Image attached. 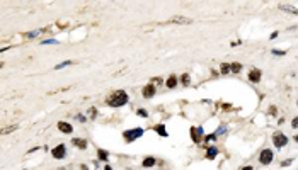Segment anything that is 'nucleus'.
Returning a JSON list of instances; mask_svg holds the SVG:
<instances>
[{
    "mask_svg": "<svg viewBox=\"0 0 298 170\" xmlns=\"http://www.w3.org/2000/svg\"><path fill=\"white\" fill-rule=\"evenodd\" d=\"M201 133H203V129L191 128V136H193V140H194V143H199V141H201Z\"/></svg>",
    "mask_w": 298,
    "mask_h": 170,
    "instance_id": "nucleus-9",
    "label": "nucleus"
},
{
    "mask_svg": "<svg viewBox=\"0 0 298 170\" xmlns=\"http://www.w3.org/2000/svg\"><path fill=\"white\" fill-rule=\"evenodd\" d=\"M278 7L281 10H286V12H290V14H298V9H293V7L288 5V4H279Z\"/></svg>",
    "mask_w": 298,
    "mask_h": 170,
    "instance_id": "nucleus-12",
    "label": "nucleus"
},
{
    "mask_svg": "<svg viewBox=\"0 0 298 170\" xmlns=\"http://www.w3.org/2000/svg\"><path fill=\"white\" fill-rule=\"evenodd\" d=\"M273 54H285V51H276V49H273Z\"/></svg>",
    "mask_w": 298,
    "mask_h": 170,
    "instance_id": "nucleus-26",
    "label": "nucleus"
},
{
    "mask_svg": "<svg viewBox=\"0 0 298 170\" xmlns=\"http://www.w3.org/2000/svg\"><path fill=\"white\" fill-rule=\"evenodd\" d=\"M142 94H143V97L145 99H150V97H153L155 95V87H153V83H148L147 87L142 90Z\"/></svg>",
    "mask_w": 298,
    "mask_h": 170,
    "instance_id": "nucleus-6",
    "label": "nucleus"
},
{
    "mask_svg": "<svg viewBox=\"0 0 298 170\" xmlns=\"http://www.w3.org/2000/svg\"><path fill=\"white\" fill-rule=\"evenodd\" d=\"M165 85L169 88H176L177 85V78H176V75H170L169 78H167V82H165Z\"/></svg>",
    "mask_w": 298,
    "mask_h": 170,
    "instance_id": "nucleus-13",
    "label": "nucleus"
},
{
    "mask_svg": "<svg viewBox=\"0 0 298 170\" xmlns=\"http://www.w3.org/2000/svg\"><path fill=\"white\" fill-rule=\"evenodd\" d=\"M240 70H242V65H240V63H232V65H230V72H232V73H238Z\"/></svg>",
    "mask_w": 298,
    "mask_h": 170,
    "instance_id": "nucleus-17",
    "label": "nucleus"
},
{
    "mask_svg": "<svg viewBox=\"0 0 298 170\" xmlns=\"http://www.w3.org/2000/svg\"><path fill=\"white\" fill-rule=\"evenodd\" d=\"M58 129H60L61 133H67V135H70L72 131H73V128H72V124L70 122H58Z\"/></svg>",
    "mask_w": 298,
    "mask_h": 170,
    "instance_id": "nucleus-8",
    "label": "nucleus"
},
{
    "mask_svg": "<svg viewBox=\"0 0 298 170\" xmlns=\"http://www.w3.org/2000/svg\"><path fill=\"white\" fill-rule=\"evenodd\" d=\"M89 114H90V117H95V114H97V109H95V107H92L90 111H89Z\"/></svg>",
    "mask_w": 298,
    "mask_h": 170,
    "instance_id": "nucleus-22",
    "label": "nucleus"
},
{
    "mask_svg": "<svg viewBox=\"0 0 298 170\" xmlns=\"http://www.w3.org/2000/svg\"><path fill=\"white\" fill-rule=\"evenodd\" d=\"M123 136H124V140H126L128 143H133L135 140H138V138H142V136H143V129L142 128L128 129V131H124V133H123Z\"/></svg>",
    "mask_w": 298,
    "mask_h": 170,
    "instance_id": "nucleus-2",
    "label": "nucleus"
},
{
    "mask_svg": "<svg viewBox=\"0 0 298 170\" xmlns=\"http://www.w3.org/2000/svg\"><path fill=\"white\" fill-rule=\"evenodd\" d=\"M273 158H274V153H273L269 148H266L261 151V155H259V162L262 163V165H269L273 162Z\"/></svg>",
    "mask_w": 298,
    "mask_h": 170,
    "instance_id": "nucleus-4",
    "label": "nucleus"
},
{
    "mask_svg": "<svg viewBox=\"0 0 298 170\" xmlns=\"http://www.w3.org/2000/svg\"><path fill=\"white\" fill-rule=\"evenodd\" d=\"M97 155H99V160H102V162H108V156H109V153L106 151V150H99L97 151Z\"/></svg>",
    "mask_w": 298,
    "mask_h": 170,
    "instance_id": "nucleus-16",
    "label": "nucleus"
},
{
    "mask_svg": "<svg viewBox=\"0 0 298 170\" xmlns=\"http://www.w3.org/2000/svg\"><path fill=\"white\" fill-rule=\"evenodd\" d=\"M60 170H65V169H60Z\"/></svg>",
    "mask_w": 298,
    "mask_h": 170,
    "instance_id": "nucleus-30",
    "label": "nucleus"
},
{
    "mask_svg": "<svg viewBox=\"0 0 298 170\" xmlns=\"http://www.w3.org/2000/svg\"><path fill=\"white\" fill-rule=\"evenodd\" d=\"M191 83V78H189V75H182V85L184 87H188Z\"/></svg>",
    "mask_w": 298,
    "mask_h": 170,
    "instance_id": "nucleus-20",
    "label": "nucleus"
},
{
    "mask_svg": "<svg viewBox=\"0 0 298 170\" xmlns=\"http://www.w3.org/2000/svg\"><path fill=\"white\" fill-rule=\"evenodd\" d=\"M104 170H113V169H111V167H109V165H106V169H104Z\"/></svg>",
    "mask_w": 298,
    "mask_h": 170,
    "instance_id": "nucleus-28",
    "label": "nucleus"
},
{
    "mask_svg": "<svg viewBox=\"0 0 298 170\" xmlns=\"http://www.w3.org/2000/svg\"><path fill=\"white\" fill-rule=\"evenodd\" d=\"M242 170H254V169H252V167H244Z\"/></svg>",
    "mask_w": 298,
    "mask_h": 170,
    "instance_id": "nucleus-27",
    "label": "nucleus"
},
{
    "mask_svg": "<svg viewBox=\"0 0 298 170\" xmlns=\"http://www.w3.org/2000/svg\"><path fill=\"white\" fill-rule=\"evenodd\" d=\"M291 126L293 128H298V117H295V119L291 121Z\"/></svg>",
    "mask_w": 298,
    "mask_h": 170,
    "instance_id": "nucleus-23",
    "label": "nucleus"
},
{
    "mask_svg": "<svg viewBox=\"0 0 298 170\" xmlns=\"http://www.w3.org/2000/svg\"><path fill=\"white\" fill-rule=\"evenodd\" d=\"M72 143H73L75 146L82 148V150H84V148H87V141H85V140H80V138H75V140H73Z\"/></svg>",
    "mask_w": 298,
    "mask_h": 170,
    "instance_id": "nucleus-14",
    "label": "nucleus"
},
{
    "mask_svg": "<svg viewBox=\"0 0 298 170\" xmlns=\"http://www.w3.org/2000/svg\"><path fill=\"white\" fill-rule=\"evenodd\" d=\"M249 80L254 82V83H257L261 80V72L259 70H251V73H249Z\"/></svg>",
    "mask_w": 298,
    "mask_h": 170,
    "instance_id": "nucleus-10",
    "label": "nucleus"
},
{
    "mask_svg": "<svg viewBox=\"0 0 298 170\" xmlns=\"http://www.w3.org/2000/svg\"><path fill=\"white\" fill-rule=\"evenodd\" d=\"M273 143H274V146H276V148H283L286 143H288V138L285 136V133L276 131V133L273 135Z\"/></svg>",
    "mask_w": 298,
    "mask_h": 170,
    "instance_id": "nucleus-3",
    "label": "nucleus"
},
{
    "mask_svg": "<svg viewBox=\"0 0 298 170\" xmlns=\"http://www.w3.org/2000/svg\"><path fill=\"white\" fill-rule=\"evenodd\" d=\"M155 131L158 133V135H162L164 138L167 136V131H165V126H164V124H158V126H155Z\"/></svg>",
    "mask_w": 298,
    "mask_h": 170,
    "instance_id": "nucleus-18",
    "label": "nucleus"
},
{
    "mask_svg": "<svg viewBox=\"0 0 298 170\" xmlns=\"http://www.w3.org/2000/svg\"><path fill=\"white\" fill-rule=\"evenodd\" d=\"M295 141H297V143H298V135H297V136H295Z\"/></svg>",
    "mask_w": 298,
    "mask_h": 170,
    "instance_id": "nucleus-29",
    "label": "nucleus"
},
{
    "mask_svg": "<svg viewBox=\"0 0 298 170\" xmlns=\"http://www.w3.org/2000/svg\"><path fill=\"white\" fill-rule=\"evenodd\" d=\"M170 22H174V24H191L193 19H189V17H182V15H176V17L170 19Z\"/></svg>",
    "mask_w": 298,
    "mask_h": 170,
    "instance_id": "nucleus-7",
    "label": "nucleus"
},
{
    "mask_svg": "<svg viewBox=\"0 0 298 170\" xmlns=\"http://www.w3.org/2000/svg\"><path fill=\"white\" fill-rule=\"evenodd\" d=\"M153 165H155V158H153V156H148V158H145V160H143V167H145V169L153 167Z\"/></svg>",
    "mask_w": 298,
    "mask_h": 170,
    "instance_id": "nucleus-15",
    "label": "nucleus"
},
{
    "mask_svg": "<svg viewBox=\"0 0 298 170\" xmlns=\"http://www.w3.org/2000/svg\"><path fill=\"white\" fill-rule=\"evenodd\" d=\"M77 119H78L80 122H85V117H84V116H77Z\"/></svg>",
    "mask_w": 298,
    "mask_h": 170,
    "instance_id": "nucleus-25",
    "label": "nucleus"
},
{
    "mask_svg": "<svg viewBox=\"0 0 298 170\" xmlns=\"http://www.w3.org/2000/svg\"><path fill=\"white\" fill-rule=\"evenodd\" d=\"M106 102H108V106H111V107H121V106H124V104L128 102V94H126L124 90H116Z\"/></svg>",
    "mask_w": 298,
    "mask_h": 170,
    "instance_id": "nucleus-1",
    "label": "nucleus"
},
{
    "mask_svg": "<svg viewBox=\"0 0 298 170\" xmlns=\"http://www.w3.org/2000/svg\"><path fill=\"white\" fill-rule=\"evenodd\" d=\"M138 116H142V117H145V116H147V112H145L143 109H138Z\"/></svg>",
    "mask_w": 298,
    "mask_h": 170,
    "instance_id": "nucleus-24",
    "label": "nucleus"
},
{
    "mask_svg": "<svg viewBox=\"0 0 298 170\" xmlns=\"http://www.w3.org/2000/svg\"><path fill=\"white\" fill-rule=\"evenodd\" d=\"M217 155H218V148H217V146H210V148H208V151H206V158L213 160V158H215Z\"/></svg>",
    "mask_w": 298,
    "mask_h": 170,
    "instance_id": "nucleus-11",
    "label": "nucleus"
},
{
    "mask_svg": "<svg viewBox=\"0 0 298 170\" xmlns=\"http://www.w3.org/2000/svg\"><path fill=\"white\" fill-rule=\"evenodd\" d=\"M220 72H222L223 75H227L228 72H230V65H228V63H222V67H220Z\"/></svg>",
    "mask_w": 298,
    "mask_h": 170,
    "instance_id": "nucleus-19",
    "label": "nucleus"
},
{
    "mask_svg": "<svg viewBox=\"0 0 298 170\" xmlns=\"http://www.w3.org/2000/svg\"><path fill=\"white\" fill-rule=\"evenodd\" d=\"M70 63H72V61H63V63H61V65H56V67H55V68H56V70H60V68H63V67H67V65H70Z\"/></svg>",
    "mask_w": 298,
    "mask_h": 170,
    "instance_id": "nucleus-21",
    "label": "nucleus"
},
{
    "mask_svg": "<svg viewBox=\"0 0 298 170\" xmlns=\"http://www.w3.org/2000/svg\"><path fill=\"white\" fill-rule=\"evenodd\" d=\"M51 155L55 156V158H63V156H67V148H65V145H58V146H55L53 150H51Z\"/></svg>",
    "mask_w": 298,
    "mask_h": 170,
    "instance_id": "nucleus-5",
    "label": "nucleus"
}]
</instances>
